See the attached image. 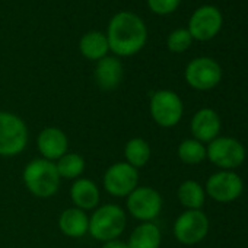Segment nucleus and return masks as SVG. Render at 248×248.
Returning <instances> with one entry per match:
<instances>
[{
    "instance_id": "1",
    "label": "nucleus",
    "mask_w": 248,
    "mask_h": 248,
    "mask_svg": "<svg viewBox=\"0 0 248 248\" xmlns=\"http://www.w3.org/2000/svg\"><path fill=\"white\" fill-rule=\"evenodd\" d=\"M109 50L118 57L138 54L146 44L148 30L140 16L132 12H118L112 16L107 30Z\"/></svg>"
},
{
    "instance_id": "2",
    "label": "nucleus",
    "mask_w": 248,
    "mask_h": 248,
    "mask_svg": "<svg viewBox=\"0 0 248 248\" xmlns=\"http://www.w3.org/2000/svg\"><path fill=\"white\" fill-rule=\"evenodd\" d=\"M25 187L31 194L40 199H48L60 188V175L56 168V162L44 158L32 159L28 162L22 172Z\"/></svg>"
},
{
    "instance_id": "3",
    "label": "nucleus",
    "mask_w": 248,
    "mask_h": 248,
    "mask_svg": "<svg viewBox=\"0 0 248 248\" xmlns=\"http://www.w3.org/2000/svg\"><path fill=\"white\" fill-rule=\"evenodd\" d=\"M127 225V215L120 206L108 203L96 207L89 217V233L92 238L105 242L118 238Z\"/></svg>"
},
{
    "instance_id": "4",
    "label": "nucleus",
    "mask_w": 248,
    "mask_h": 248,
    "mask_svg": "<svg viewBox=\"0 0 248 248\" xmlns=\"http://www.w3.org/2000/svg\"><path fill=\"white\" fill-rule=\"evenodd\" d=\"M28 145L25 121L9 111H0V156L11 158L24 152Z\"/></svg>"
},
{
    "instance_id": "5",
    "label": "nucleus",
    "mask_w": 248,
    "mask_h": 248,
    "mask_svg": "<svg viewBox=\"0 0 248 248\" xmlns=\"http://www.w3.org/2000/svg\"><path fill=\"white\" fill-rule=\"evenodd\" d=\"M149 111L151 117L158 126L168 129L177 126L180 123L184 112V107L181 98L174 91L161 89L151 96Z\"/></svg>"
},
{
    "instance_id": "6",
    "label": "nucleus",
    "mask_w": 248,
    "mask_h": 248,
    "mask_svg": "<svg viewBox=\"0 0 248 248\" xmlns=\"http://www.w3.org/2000/svg\"><path fill=\"white\" fill-rule=\"evenodd\" d=\"M206 156L223 171H232L242 165L245 148L233 138H216L206 148Z\"/></svg>"
},
{
    "instance_id": "7",
    "label": "nucleus",
    "mask_w": 248,
    "mask_h": 248,
    "mask_svg": "<svg viewBox=\"0 0 248 248\" xmlns=\"http://www.w3.org/2000/svg\"><path fill=\"white\" fill-rule=\"evenodd\" d=\"M126 199L129 213L142 222H152L162 210V197L159 191L148 186H139Z\"/></svg>"
},
{
    "instance_id": "8",
    "label": "nucleus",
    "mask_w": 248,
    "mask_h": 248,
    "mask_svg": "<svg viewBox=\"0 0 248 248\" xmlns=\"http://www.w3.org/2000/svg\"><path fill=\"white\" fill-rule=\"evenodd\" d=\"M104 188L114 197H127L139 187V170L127 162H115L104 174Z\"/></svg>"
},
{
    "instance_id": "9",
    "label": "nucleus",
    "mask_w": 248,
    "mask_h": 248,
    "mask_svg": "<svg viewBox=\"0 0 248 248\" xmlns=\"http://www.w3.org/2000/svg\"><path fill=\"white\" fill-rule=\"evenodd\" d=\"M222 79V69L210 57H197L186 67L187 83L197 91H209L217 86Z\"/></svg>"
},
{
    "instance_id": "10",
    "label": "nucleus",
    "mask_w": 248,
    "mask_h": 248,
    "mask_svg": "<svg viewBox=\"0 0 248 248\" xmlns=\"http://www.w3.org/2000/svg\"><path fill=\"white\" fill-rule=\"evenodd\" d=\"M209 219L202 210H186L174 223V235L184 245H194L206 238Z\"/></svg>"
},
{
    "instance_id": "11",
    "label": "nucleus",
    "mask_w": 248,
    "mask_h": 248,
    "mask_svg": "<svg viewBox=\"0 0 248 248\" xmlns=\"http://www.w3.org/2000/svg\"><path fill=\"white\" fill-rule=\"evenodd\" d=\"M222 14L217 8L212 5L200 6L190 18L188 22V32L191 34L193 40L197 41H209L217 35L222 28Z\"/></svg>"
},
{
    "instance_id": "12",
    "label": "nucleus",
    "mask_w": 248,
    "mask_h": 248,
    "mask_svg": "<svg viewBox=\"0 0 248 248\" xmlns=\"http://www.w3.org/2000/svg\"><path fill=\"white\" fill-rule=\"evenodd\" d=\"M244 188L241 177L233 171H220L209 177L206 193L219 203H231L236 200Z\"/></svg>"
},
{
    "instance_id": "13",
    "label": "nucleus",
    "mask_w": 248,
    "mask_h": 248,
    "mask_svg": "<svg viewBox=\"0 0 248 248\" xmlns=\"http://www.w3.org/2000/svg\"><path fill=\"white\" fill-rule=\"evenodd\" d=\"M37 146L44 159L54 162L69 152V139L62 129L46 127L38 135Z\"/></svg>"
},
{
    "instance_id": "14",
    "label": "nucleus",
    "mask_w": 248,
    "mask_h": 248,
    "mask_svg": "<svg viewBox=\"0 0 248 248\" xmlns=\"http://www.w3.org/2000/svg\"><path fill=\"white\" fill-rule=\"evenodd\" d=\"M191 133L196 140L204 143H210L215 140L220 132V118L217 112L212 108L199 109L191 118Z\"/></svg>"
},
{
    "instance_id": "15",
    "label": "nucleus",
    "mask_w": 248,
    "mask_h": 248,
    "mask_svg": "<svg viewBox=\"0 0 248 248\" xmlns=\"http://www.w3.org/2000/svg\"><path fill=\"white\" fill-rule=\"evenodd\" d=\"M124 76V69L121 62L117 57L105 56L104 59L96 62L93 78L96 85L102 91H114L120 86Z\"/></svg>"
},
{
    "instance_id": "16",
    "label": "nucleus",
    "mask_w": 248,
    "mask_h": 248,
    "mask_svg": "<svg viewBox=\"0 0 248 248\" xmlns=\"http://www.w3.org/2000/svg\"><path fill=\"white\" fill-rule=\"evenodd\" d=\"M70 197L75 204V207L86 212V210H93L99 204L101 200V193L98 186L89 180V178H78L72 184L70 188Z\"/></svg>"
},
{
    "instance_id": "17",
    "label": "nucleus",
    "mask_w": 248,
    "mask_h": 248,
    "mask_svg": "<svg viewBox=\"0 0 248 248\" xmlns=\"http://www.w3.org/2000/svg\"><path fill=\"white\" fill-rule=\"evenodd\" d=\"M59 228L69 238H80L89 231V217L78 207H67L59 217Z\"/></svg>"
},
{
    "instance_id": "18",
    "label": "nucleus",
    "mask_w": 248,
    "mask_h": 248,
    "mask_svg": "<svg viewBox=\"0 0 248 248\" xmlns=\"http://www.w3.org/2000/svg\"><path fill=\"white\" fill-rule=\"evenodd\" d=\"M162 241L161 229L154 222H143L133 229L127 241L129 248H159Z\"/></svg>"
},
{
    "instance_id": "19",
    "label": "nucleus",
    "mask_w": 248,
    "mask_h": 248,
    "mask_svg": "<svg viewBox=\"0 0 248 248\" xmlns=\"http://www.w3.org/2000/svg\"><path fill=\"white\" fill-rule=\"evenodd\" d=\"M79 50H80V54L86 57L88 60L98 62L104 59L107 53L109 51L107 35L101 31L86 32L79 41Z\"/></svg>"
},
{
    "instance_id": "20",
    "label": "nucleus",
    "mask_w": 248,
    "mask_h": 248,
    "mask_svg": "<svg viewBox=\"0 0 248 248\" xmlns=\"http://www.w3.org/2000/svg\"><path fill=\"white\" fill-rule=\"evenodd\" d=\"M151 156L152 149L149 143L142 138H133L124 145V158H126L124 162H127L136 170L143 168L151 161Z\"/></svg>"
},
{
    "instance_id": "21",
    "label": "nucleus",
    "mask_w": 248,
    "mask_h": 248,
    "mask_svg": "<svg viewBox=\"0 0 248 248\" xmlns=\"http://www.w3.org/2000/svg\"><path fill=\"white\" fill-rule=\"evenodd\" d=\"M177 196L180 203L187 210H200V207L204 204L206 191L197 181L187 180L178 187Z\"/></svg>"
},
{
    "instance_id": "22",
    "label": "nucleus",
    "mask_w": 248,
    "mask_h": 248,
    "mask_svg": "<svg viewBox=\"0 0 248 248\" xmlns=\"http://www.w3.org/2000/svg\"><path fill=\"white\" fill-rule=\"evenodd\" d=\"M56 168L60 178L78 180L85 171V159L79 154L67 152L56 162Z\"/></svg>"
},
{
    "instance_id": "23",
    "label": "nucleus",
    "mask_w": 248,
    "mask_h": 248,
    "mask_svg": "<svg viewBox=\"0 0 248 248\" xmlns=\"http://www.w3.org/2000/svg\"><path fill=\"white\" fill-rule=\"evenodd\" d=\"M178 158L187 165H197L206 159V148L196 139H186L178 146Z\"/></svg>"
},
{
    "instance_id": "24",
    "label": "nucleus",
    "mask_w": 248,
    "mask_h": 248,
    "mask_svg": "<svg viewBox=\"0 0 248 248\" xmlns=\"http://www.w3.org/2000/svg\"><path fill=\"white\" fill-rule=\"evenodd\" d=\"M193 43V37L186 28H178L174 30L167 40V47L172 53H184L186 50L190 48Z\"/></svg>"
},
{
    "instance_id": "25",
    "label": "nucleus",
    "mask_w": 248,
    "mask_h": 248,
    "mask_svg": "<svg viewBox=\"0 0 248 248\" xmlns=\"http://www.w3.org/2000/svg\"><path fill=\"white\" fill-rule=\"evenodd\" d=\"M181 0H148L149 9L156 15H170L178 9Z\"/></svg>"
},
{
    "instance_id": "26",
    "label": "nucleus",
    "mask_w": 248,
    "mask_h": 248,
    "mask_svg": "<svg viewBox=\"0 0 248 248\" xmlns=\"http://www.w3.org/2000/svg\"><path fill=\"white\" fill-rule=\"evenodd\" d=\"M101 248H129V247H127V242L121 241L120 238H115L111 241H105Z\"/></svg>"
}]
</instances>
